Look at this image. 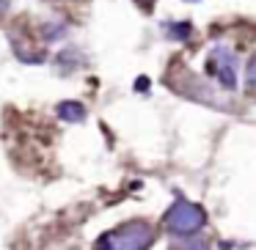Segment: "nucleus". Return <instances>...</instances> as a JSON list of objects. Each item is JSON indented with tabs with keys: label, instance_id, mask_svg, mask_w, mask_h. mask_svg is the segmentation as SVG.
<instances>
[{
	"label": "nucleus",
	"instance_id": "20e7f679",
	"mask_svg": "<svg viewBox=\"0 0 256 250\" xmlns=\"http://www.w3.org/2000/svg\"><path fill=\"white\" fill-rule=\"evenodd\" d=\"M58 118H64V121H69V124H74V121H83L86 118V107L80 105V102H61L58 105Z\"/></svg>",
	"mask_w": 256,
	"mask_h": 250
},
{
	"label": "nucleus",
	"instance_id": "423d86ee",
	"mask_svg": "<svg viewBox=\"0 0 256 250\" xmlns=\"http://www.w3.org/2000/svg\"><path fill=\"white\" fill-rule=\"evenodd\" d=\"M171 33H174V36H179V39H188L190 25H188V22H182V25H171Z\"/></svg>",
	"mask_w": 256,
	"mask_h": 250
},
{
	"label": "nucleus",
	"instance_id": "39448f33",
	"mask_svg": "<svg viewBox=\"0 0 256 250\" xmlns=\"http://www.w3.org/2000/svg\"><path fill=\"white\" fill-rule=\"evenodd\" d=\"M174 250H210V245H206L201 237H188L184 242L174 245Z\"/></svg>",
	"mask_w": 256,
	"mask_h": 250
},
{
	"label": "nucleus",
	"instance_id": "0eeeda50",
	"mask_svg": "<svg viewBox=\"0 0 256 250\" xmlns=\"http://www.w3.org/2000/svg\"><path fill=\"white\" fill-rule=\"evenodd\" d=\"M248 85H250V88H256V58L250 61V66H248Z\"/></svg>",
	"mask_w": 256,
	"mask_h": 250
},
{
	"label": "nucleus",
	"instance_id": "7ed1b4c3",
	"mask_svg": "<svg viewBox=\"0 0 256 250\" xmlns=\"http://www.w3.org/2000/svg\"><path fill=\"white\" fill-rule=\"evenodd\" d=\"M210 74L223 85V88H237V58L228 47H215L210 52Z\"/></svg>",
	"mask_w": 256,
	"mask_h": 250
},
{
	"label": "nucleus",
	"instance_id": "6e6552de",
	"mask_svg": "<svg viewBox=\"0 0 256 250\" xmlns=\"http://www.w3.org/2000/svg\"><path fill=\"white\" fill-rule=\"evenodd\" d=\"M135 3H138L140 8H146V11H149L152 6H154V0H135Z\"/></svg>",
	"mask_w": 256,
	"mask_h": 250
},
{
	"label": "nucleus",
	"instance_id": "f03ea898",
	"mask_svg": "<svg viewBox=\"0 0 256 250\" xmlns=\"http://www.w3.org/2000/svg\"><path fill=\"white\" fill-rule=\"evenodd\" d=\"M166 231H171L174 237H196V234L204 228L206 215L198 204H190V201L179 198L174 201V206L166 212Z\"/></svg>",
	"mask_w": 256,
	"mask_h": 250
},
{
	"label": "nucleus",
	"instance_id": "1a4fd4ad",
	"mask_svg": "<svg viewBox=\"0 0 256 250\" xmlns=\"http://www.w3.org/2000/svg\"><path fill=\"white\" fill-rule=\"evenodd\" d=\"M6 11H8V0H0V17H3Z\"/></svg>",
	"mask_w": 256,
	"mask_h": 250
},
{
	"label": "nucleus",
	"instance_id": "f257e3e1",
	"mask_svg": "<svg viewBox=\"0 0 256 250\" xmlns=\"http://www.w3.org/2000/svg\"><path fill=\"white\" fill-rule=\"evenodd\" d=\"M154 228L146 220H127L110 231L100 234L94 250H149L154 245Z\"/></svg>",
	"mask_w": 256,
	"mask_h": 250
}]
</instances>
